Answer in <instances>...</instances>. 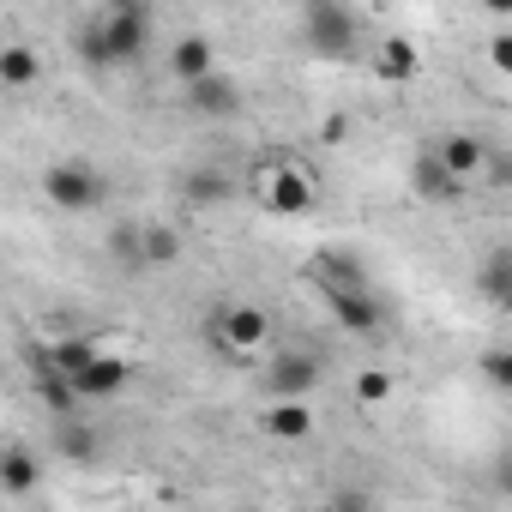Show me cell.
I'll return each mask as SVG.
<instances>
[{
	"mask_svg": "<svg viewBox=\"0 0 512 512\" xmlns=\"http://www.w3.org/2000/svg\"><path fill=\"white\" fill-rule=\"evenodd\" d=\"M494 494H506V500H512V452H500V458H494Z\"/></svg>",
	"mask_w": 512,
	"mask_h": 512,
	"instance_id": "cell-32",
	"label": "cell"
},
{
	"mask_svg": "<svg viewBox=\"0 0 512 512\" xmlns=\"http://www.w3.org/2000/svg\"><path fill=\"white\" fill-rule=\"evenodd\" d=\"M73 49H79V61H91V67H115V61H109V37H103L97 19H85V25L73 31Z\"/></svg>",
	"mask_w": 512,
	"mask_h": 512,
	"instance_id": "cell-27",
	"label": "cell"
},
{
	"mask_svg": "<svg viewBox=\"0 0 512 512\" xmlns=\"http://www.w3.org/2000/svg\"><path fill=\"white\" fill-rule=\"evenodd\" d=\"M476 374H482V386H494L500 398H512V350H482Z\"/></svg>",
	"mask_w": 512,
	"mask_h": 512,
	"instance_id": "cell-26",
	"label": "cell"
},
{
	"mask_svg": "<svg viewBox=\"0 0 512 512\" xmlns=\"http://www.w3.org/2000/svg\"><path fill=\"white\" fill-rule=\"evenodd\" d=\"M476 296H482L488 308H512V247L488 253V260L476 266Z\"/></svg>",
	"mask_w": 512,
	"mask_h": 512,
	"instance_id": "cell-17",
	"label": "cell"
},
{
	"mask_svg": "<svg viewBox=\"0 0 512 512\" xmlns=\"http://www.w3.org/2000/svg\"><path fill=\"white\" fill-rule=\"evenodd\" d=\"M103 247H109V260H121V266L145 272V223H115Z\"/></svg>",
	"mask_w": 512,
	"mask_h": 512,
	"instance_id": "cell-22",
	"label": "cell"
},
{
	"mask_svg": "<svg viewBox=\"0 0 512 512\" xmlns=\"http://www.w3.org/2000/svg\"><path fill=\"white\" fill-rule=\"evenodd\" d=\"M187 109L205 115V121H229V115H241V85L229 73H211V79L187 85Z\"/></svg>",
	"mask_w": 512,
	"mask_h": 512,
	"instance_id": "cell-11",
	"label": "cell"
},
{
	"mask_svg": "<svg viewBox=\"0 0 512 512\" xmlns=\"http://www.w3.org/2000/svg\"><path fill=\"white\" fill-rule=\"evenodd\" d=\"M241 193V181L229 175V169H187V181H181V199L193 205V211H211V205H223V199H235Z\"/></svg>",
	"mask_w": 512,
	"mask_h": 512,
	"instance_id": "cell-14",
	"label": "cell"
},
{
	"mask_svg": "<svg viewBox=\"0 0 512 512\" xmlns=\"http://www.w3.org/2000/svg\"><path fill=\"white\" fill-rule=\"evenodd\" d=\"M488 67L512 79V31H494V37H488Z\"/></svg>",
	"mask_w": 512,
	"mask_h": 512,
	"instance_id": "cell-30",
	"label": "cell"
},
{
	"mask_svg": "<svg viewBox=\"0 0 512 512\" xmlns=\"http://www.w3.org/2000/svg\"><path fill=\"white\" fill-rule=\"evenodd\" d=\"M410 187H416V199H428V205H458V199L470 193L434 151H422V157L410 163Z\"/></svg>",
	"mask_w": 512,
	"mask_h": 512,
	"instance_id": "cell-10",
	"label": "cell"
},
{
	"mask_svg": "<svg viewBox=\"0 0 512 512\" xmlns=\"http://www.w3.org/2000/svg\"><path fill=\"white\" fill-rule=\"evenodd\" d=\"M25 356H31V374H37V404H43L49 416H73L79 386H73L67 374H55V368H49V350H43V344H31Z\"/></svg>",
	"mask_w": 512,
	"mask_h": 512,
	"instance_id": "cell-12",
	"label": "cell"
},
{
	"mask_svg": "<svg viewBox=\"0 0 512 512\" xmlns=\"http://www.w3.org/2000/svg\"><path fill=\"white\" fill-rule=\"evenodd\" d=\"M422 73V49L410 43V37H386L380 49H374V79L380 85H410Z\"/></svg>",
	"mask_w": 512,
	"mask_h": 512,
	"instance_id": "cell-13",
	"label": "cell"
},
{
	"mask_svg": "<svg viewBox=\"0 0 512 512\" xmlns=\"http://www.w3.org/2000/svg\"><path fill=\"white\" fill-rule=\"evenodd\" d=\"M169 73H175L181 85H199V79H211V73H217V49L193 31V37H181V43L169 49Z\"/></svg>",
	"mask_w": 512,
	"mask_h": 512,
	"instance_id": "cell-15",
	"label": "cell"
},
{
	"mask_svg": "<svg viewBox=\"0 0 512 512\" xmlns=\"http://www.w3.org/2000/svg\"><path fill=\"white\" fill-rule=\"evenodd\" d=\"M37 73H43V61H37L31 43H7V49H0V85H7V91L37 85Z\"/></svg>",
	"mask_w": 512,
	"mask_h": 512,
	"instance_id": "cell-20",
	"label": "cell"
},
{
	"mask_svg": "<svg viewBox=\"0 0 512 512\" xmlns=\"http://www.w3.org/2000/svg\"><path fill=\"white\" fill-rule=\"evenodd\" d=\"M392 386H398V380H392V368H362L350 392H356V404H362V410H380V404L392 398Z\"/></svg>",
	"mask_w": 512,
	"mask_h": 512,
	"instance_id": "cell-25",
	"label": "cell"
},
{
	"mask_svg": "<svg viewBox=\"0 0 512 512\" xmlns=\"http://www.w3.org/2000/svg\"><path fill=\"white\" fill-rule=\"evenodd\" d=\"M127 380H133V362H127V356H109V350H103V356H97V362H91V368H85V374L73 380V386H79V398H115V392H121Z\"/></svg>",
	"mask_w": 512,
	"mask_h": 512,
	"instance_id": "cell-16",
	"label": "cell"
},
{
	"mask_svg": "<svg viewBox=\"0 0 512 512\" xmlns=\"http://www.w3.org/2000/svg\"><path fill=\"white\" fill-rule=\"evenodd\" d=\"M266 434L272 440H308L314 434V410L308 404H272L266 410Z\"/></svg>",
	"mask_w": 512,
	"mask_h": 512,
	"instance_id": "cell-21",
	"label": "cell"
},
{
	"mask_svg": "<svg viewBox=\"0 0 512 512\" xmlns=\"http://www.w3.org/2000/svg\"><path fill=\"white\" fill-rule=\"evenodd\" d=\"M482 187H494V193H512V151H488V169H482Z\"/></svg>",
	"mask_w": 512,
	"mask_h": 512,
	"instance_id": "cell-28",
	"label": "cell"
},
{
	"mask_svg": "<svg viewBox=\"0 0 512 512\" xmlns=\"http://www.w3.org/2000/svg\"><path fill=\"white\" fill-rule=\"evenodd\" d=\"M37 482H43V464H37V452H25V446H7V458H0V488H7L13 500H25Z\"/></svg>",
	"mask_w": 512,
	"mask_h": 512,
	"instance_id": "cell-19",
	"label": "cell"
},
{
	"mask_svg": "<svg viewBox=\"0 0 512 512\" xmlns=\"http://www.w3.org/2000/svg\"><path fill=\"white\" fill-rule=\"evenodd\" d=\"M326 512H374V494L368 488H356V482H344L338 494H332V506Z\"/></svg>",
	"mask_w": 512,
	"mask_h": 512,
	"instance_id": "cell-29",
	"label": "cell"
},
{
	"mask_svg": "<svg viewBox=\"0 0 512 512\" xmlns=\"http://www.w3.org/2000/svg\"><path fill=\"white\" fill-rule=\"evenodd\" d=\"M326 314H332V326L350 332V338H368V332L386 326V308L374 302V290H338V296H326Z\"/></svg>",
	"mask_w": 512,
	"mask_h": 512,
	"instance_id": "cell-8",
	"label": "cell"
},
{
	"mask_svg": "<svg viewBox=\"0 0 512 512\" xmlns=\"http://www.w3.org/2000/svg\"><path fill=\"white\" fill-rule=\"evenodd\" d=\"M266 338H272V314L253 308V302L217 308V314L205 320V344H211V356H223V362H241L247 350H260Z\"/></svg>",
	"mask_w": 512,
	"mask_h": 512,
	"instance_id": "cell-2",
	"label": "cell"
},
{
	"mask_svg": "<svg viewBox=\"0 0 512 512\" xmlns=\"http://www.w3.org/2000/svg\"><path fill=\"white\" fill-rule=\"evenodd\" d=\"M320 374H326V362H320L314 350H284V356H272V368H266V392H272L278 404H308V392L320 386Z\"/></svg>",
	"mask_w": 512,
	"mask_h": 512,
	"instance_id": "cell-6",
	"label": "cell"
},
{
	"mask_svg": "<svg viewBox=\"0 0 512 512\" xmlns=\"http://www.w3.org/2000/svg\"><path fill=\"white\" fill-rule=\"evenodd\" d=\"M247 193L260 199L272 217H302V211L314 205V175H308L302 163H290V157H266L260 169H253Z\"/></svg>",
	"mask_w": 512,
	"mask_h": 512,
	"instance_id": "cell-1",
	"label": "cell"
},
{
	"mask_svg": "<svg viewBox=\"0 0 512 512\" xmlns=\"http://www.w3.org/2000/svg\"><path fill=\"white\" fill-rule=\"evenodd\" d=\"M308 278L320 284V296L368 290V266H362V253H350V247H320L314 260H308Z\"/></svg>",
	"mask_w": 512,
	"mask_h": 512,
	"instance_id": "cell-7",
	"label": "cell"
},
{
	"mask_svg": "<svg viewBox=\"0 0 512 512\" xmlns=\"http://www.w3.org/2000/svg\"><path fill=\"white\" fill-rule=\"evenodd\" d=\"M506 314H512V308H506Z\"/></svg>",
	"mask_w": 512,
	"mask_h": 512,
	"instance_id": "cell-33",
	"label": "cell"
},
{
	"mask_svg": "<svg viewBox=\"0 0 512 512\" xmlns=\"http://www.w3.org/2000/svg\"><path fill=\"white\" fill-rule=\"evenodd\" d=\"M43 350H49V368H55V374H67V380H79V374L103 356V344H97V338H85V332H79V338H61V344H43Z\"/></svg>",
	"mask_w": 512,
	"mask_h": 512,
	"instance_id": "cell-18",
	"label": "cell"
},
{
	"mask_svg": "<svg viewBox=\"0 0 512 512\" xmlns=\"http://www.w3.org/2000/svg\"><path fill=\"white\" fill-rule=\"evenodd\" d=\"M43 193H49L55 211H91V205H103L109 181H103L91 163H55V169L43 175Z\"/></svg>",
	"mask_w": 512,
	"mask_h": 512,
	"instance_id": "cell-4",
	"label": "cell"
},
{
	"mask_svg": "<svg viewBox=\"0 0 512 512\" xmlns=\"http://www.w3.org/2000/svg\"><path fill=\"white\" fill-rule=\"evenodd\" d=\"M181 260V229L175 223H145V266H175Z\"/></svg>",
	"mask_w": 512,
	"mask_h": 512,
	"instance_id": "cell-23",
	"label": "cell"
},
{
	"mask_svg": "<svg viewBox=\"0 0 512 512\" xmlns=\"http://www.w3.org/2000/svg\"><path fill=\"white\" fill-rule=\"evenodd\" d=\"M103 37H109V61H133L151 49V7H139V0H115L109 13H97Z\"/></svg>",
	"mask_w": 512,
	"mask_h": 512,
	"instance_id": "cell-5",
	"label": "cell"
},
{
	"mask_svg": "<svg viewBox=\"0 0 512 512\" xmlns=\"http://www.w3.org/2000/svg\"><path fill=\"white\" fill-rule=\"evenodd\" d=\"M302 37H308V49L314 55H350L356 49V37H362V19L344 7V0H308L302 7Z\"/></svg>",
	"mask_w": 512,
	"mask_h": 512,
	"instance_id": "cell-3",
	"label": "cell"
},
{
	"mask_svg": "<svg viewBox=\"0 0 512 512\" xmlns=\"http://www.w3.org/2000/svg\"><path fill=\"white\" fill-rule=\"evenodd\" d=\"M428 151H434V157H440L464 187H470V181H482V169H488V151H494V145H488V139H476V133H440Z\"/></svg>",
	"mask_w": 512,
	"mask_h": 512,
	"instance_id": "cell-9",
	"label": "cell"
},
{
	"mask_svg": "<svg viewBox=\"0 0 512 512\" xmlns=\"http://www.w3.org/2000/svg\"><path fill=\"white\" fill-rule=\"evenodd\" d=\"M55 452H61L67 464H97V434H91V428H79V422H61Z\"/></svg>",
	"mask_w": 512,
	"mask_h": 512,
	"instance_id": "cell-24",
	"label": "cell"
},
{
	"mask_svg": "<svg viewBox=\"0 0 512 512\" xmlns=\"http://www.w3.org/2000/svg\"><path fill=\"white\" fill-rule=\"evenodd\" d=\"M320 139H326V145H344V139H350V115H326V121H320Z\"/></svg>",
	"mask_w": 512,
	"mask_h": 512,
	"instance_id": "cell-31",
	"label": "cell"
}]
</instances>
